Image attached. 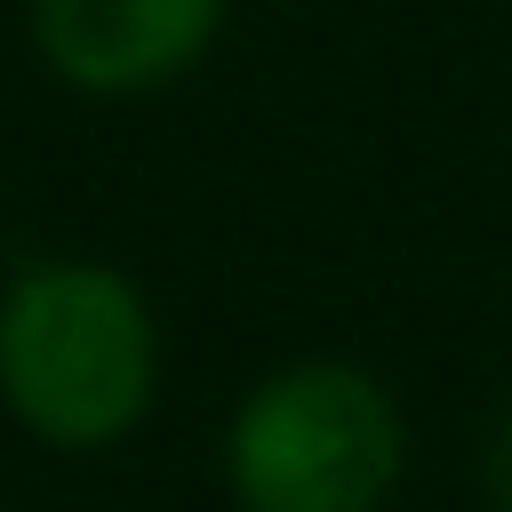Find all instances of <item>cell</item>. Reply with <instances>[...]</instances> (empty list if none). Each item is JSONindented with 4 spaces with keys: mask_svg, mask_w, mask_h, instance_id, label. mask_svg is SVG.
<instances>
[{
    "mask_svg": "<svg viewBox=\"0 0 512 512\" xmlns=\"http://www.w3.org/2000/svg\"><path fill=\"white\" fill-rule=\"evenodd\" d=\"M224 472L240 512H376L400 480V416L376 376L304 360L240 400Z\"/></svg>",
    "mask_w": 512,
    "mask_h": 512,
    "instance_id": "obj_2",
    "label": "cell"
},
{
    "mask_svg": "<svg viewBox=\"0 0 512 512\" xmlns=\"http://www.w3.org/2000/svg\"><path fill=\"white\" fill-rule=\"evenodd\" d=\"M160 376V336L128 272L32 264L0 296V400L48 448H112Z\"/></svg>",
    "mask_w": 512,
    "mask_h": 512,
    "instance_id": "obj_1",
    "label": "cell"
},
{
    "mask_svg": "<svg viewBox=\"0 0 512 512\" xmlns=\"http://www.w3.org/2000/svg\"><path fill=\"white\" fill-rule=\"evenodd\" d=\"M224 0H32L48 72L80 96H144L208 56Z\"/></svg>",
    "mask_w": 512,
    "mask_h": 512,
    "instance_id": "obj_3",
    "label": "cell"
},
{
    "mask_svg": "<svg viewBox=\"0 0 512 512\" xmlns=\"http://www.w3.org/2000/svg\"><path fill=\"white\" fill-rule=\"evenodd\" d=\"M488 472H496V504L512 512V416H504V432H496V464H488Z\"/></svg>",
    "mask_w": 512,
    "mask_h": 512,
    "instance_id": "obj_4",
    "label": "cell"
}]
</instances>
